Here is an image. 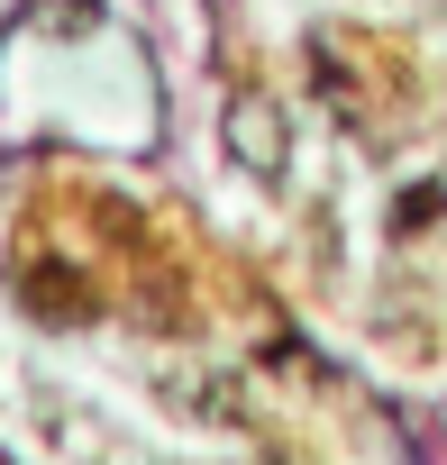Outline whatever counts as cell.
I'll return each mask as SVG.
<instances>
[{
	"mask_svg": "<svg viewBox=\"0 0 447 465\" xmlns=\"http://www.w3.org/2000/svg\"><path fill=\"white\" fill-rule=\"evenodd\" d=\"M229 155H238L256 183H274V173H283V110H274L265 92H247V101L229 110Z\"/></svg>",
	"mask_w": 447,
	"mask_h": 465,
	"instance_id": "obj_1",
	"label": "cell"
}]
</instances>
